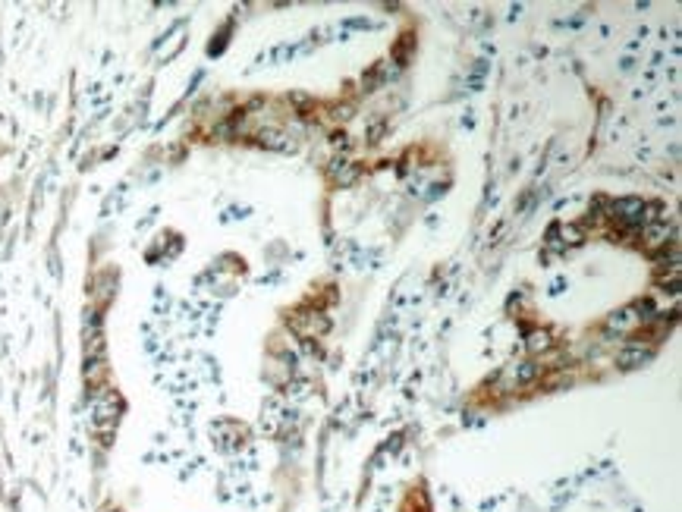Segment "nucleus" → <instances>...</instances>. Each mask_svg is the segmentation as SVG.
Instances as JSON below:
<instances>
[{
  "label": "nucleus",
  "mask_w": 682,
  "mask_h": 512,
  "mask_svg": "<svg viewBox=\"0 0 682 512\" xmlns=\"http://www.w3.org/2000/svg\"><path fill=\"white\" fill-rule=\"evenodd\" d=\"M554 342H550V334L547 330H532L528 334V352H547Z\"/></svg>",
  "instance_id": "39448f33"
},
{
  "label": "nucleus",
  "mask_w": 682,
  "mask_h": 512,
  "mask_svg": "<svg viewBox=\"0 0 682 512\" xmlns=\"http://www.w3.org/2000/svg\"><path fill=\"white\" fill-rule=\"evenodd\" d=\"M651 358H654V349L635 342V346H629V349H623L616 356V364H620V368H638V364H648Z\"/></svg>",
  "instance_id": "f03ea898"
},
{
  "label": "nucleus",
  "mask_w": 682,
  "mask_h": 512,
  "mask_svg": "<svg viewBox=\"0 0 682 512\" xmlns=\"http://www.w3.org/2000/svg\"><path fill=\"white\" fill-rule=\"evenodd\" d=\"M641 211H645V205L638 198H620L610 205V217H616L623 230H632L635 223H641Z\"/></svg>",
  "instance_id": "f257e3e1"
},
{
  "label": "nucleus",
  "mask_w": 682,
  "mask_h": 512,
  "mask_svg": "<svg viewBox=\"0 0 682 512\" xmlns=\"http://www.w3.org/2000/svg\"><path fill=\"white\" fill-rule=\"evenodd\" d=\"M667 236H676L673 230H670L667 223H651L645 230V248H660V245H667Z\"/></svg>",
  "instance_id": "20e7f679"
},
{
  "label": "nucleus",
  "mask_w": 682,
  "mask_h": 512,
  "mask_svg": "<svg viewBox=\"0 0 682 512\" xmlns=\"http://www.w3.org/2000/svg\"><path fill=\"white\" fill-rule=\"evenodd\" d=\"M104 512H120V509H104Z\"/></svg>",
  "instance_id": "423d86ee"
},
{
  "label": "nucleus",
  "mask_w": 682,
  "mask_h": 512,
  "mask_svg": "<svg viewBox=\"0 0 682 512\" xmlns=\"http://www.w3.org/2000/svg\"><path fill=\"white\" fill-rule=\"evenodd\" d=\"M638 324H645V321H641V314H635V308H623V312H616L613 318L607 321V327L610 330H616V334L632 330V327H638Z\"/></svg>",
  "instance_id": "7ed1b4c3"
}]
</instances>
